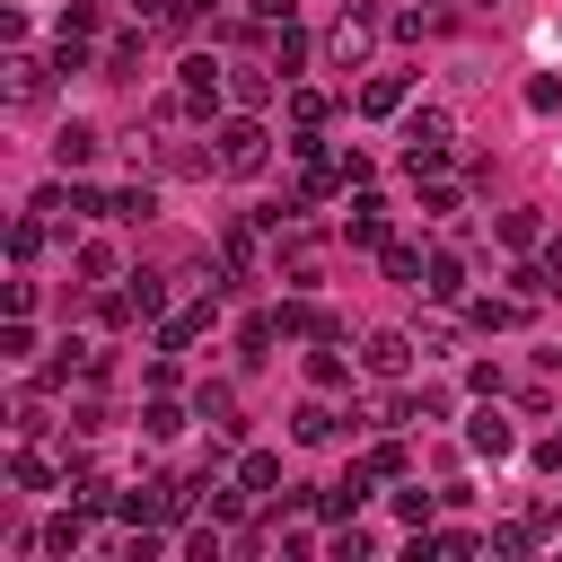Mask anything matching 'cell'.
Masks as SVG:
<instances>
[{
  "label": "cell",
  "instance_id": "6da1fadb",
  "mask_svg": "<svg viewBox=\"0 0 562 562\" xmlns=\"http://www.w3.org/2000/svg\"><path fill=\"white\" fill-rule=\"evenodd\" d=\"M211 140H220V176H263V167H272V132H263V114H246V105L220 114Z\"/></svg>",
  "mask_w": 562,
  "mask_h": 562
},
{
  "label": "cell",
  "instance_id": "7a4b0ae2",
  "mask_svg": "<svg viewBox=\"0 0 562 562\" xmlns=\"http://www.w3.org/2000/svg\"><path fill=\"white\" fill-rule=\"evenodd\" d=\"M448 149H457V123H448V105H422V114H404V167H413V184H422V176H439V167H448Z\"/></svg>",
  "mask_w": 562,
  "mask_h": 562
},
{
  "label": "cell",
  "instance_id": "3957f363",
  "mask_svg": "<svg viewBox=\"0 0 562 562\" xmlns=\"http://www.w3.org/2000/svg\"><path fill=\"white\" fill-rule=\"evenodd\" d=\"M378 0H342V18L325 26V70H360L369 61V44H378Z\"/></svg>",
  "mask_w": 562,
  "mask_h": 562
},
{
  "label": "cell",
  "instance_id": "277c9868",
  "mask_svg": "<svg viewBox=\"0 0 562 562\" xmlns=\"http://www.w3.org/2000/svg\"><path fill=\"white\" fill-rule=\"evenodd\" d=\"M26 211H44L53 228H70V220H105V193H97V184H79V176L61 167L53 184H35V202H26Z\"/></svg>",
  "mask_w": 562,
  "mask_h": 562
},
{
  "label": "cell",
  "instance_id": "5b68a950",
  "mask_svg": "<svg viewBox=\"0 0 562 562\" xmlns=\"http://www.w3.org/2000/svg\"><path fill=\"white\" fill-rule=\"evenodd\" d=\"M53 70H61L53 53L9 44V61H0V97H9V105H44V97H53Z\"/></svg>",
  "mask_w": 562,
  "mask_h": 562
},
{
  "label": "cell",
  "instance_id": "8992f818",
  "mask_svg": "<svg viewBox=\"0 0 562 562\" xmlns=\"http://www.w3.org/2000/svg\"><path fill=\"white\" fill-rule=\"evenodd\" d=\"M176 97H184V114H220V105H228V61L184 53V61H176Z\"/></svg>",
  "mask_w": 562,
  "mask_h": 562
},
{
  "label": "cell",
  "instance_id": "52a82bcc",
  "mask_svg": "<svg viewBox=\"0 0 562 562\" xmlns=\"http://www.w3.org/2000/svg\"><path fill=\"white\" fill-rule=\"evenodd\" d=\"M272 325H281V342H342V316L316 307V299H299V290L272 307Z\"/></svg>",
  "mask_w": 562,
  "mask_h": 562
},
{
  "label": "cell",
  "instance_id": "ba28073f",
  "mask_svg": "<svg viewBox=\"0 0 562 562\" xmlns=\"http://www.w3.org/2000/svg\"><path fill=\"white\" fill-rule=\"evenodd\" d=\"M211 325H220V290H202L193 307H167V316H158V351H184V342H202Z\"/></svg>",
  "mask_w": 562,
  "mask_h": 562
},
{
  "label": "cell",
  "instance_id": "9c48e42d",
  "mask_svg": "<svg viewBox=\"0 0 562 562\" xmlns=\"http://www.w3.org/2000/svg\"><path fill=\"white\" fill-rule=\"evenodd\" d=\"M413 351H422V342H413V334H404V325H378V334H369V342H360V369H369V378H386V386H395V378H404V369H413Z\"/></svg>",
  "mask_w": 562,
  "mask_h": 562
},
{
  "label": "cell",
  "instance_id": "30bf717a",
  "mask_svg": "<svg viewBox=\"0 0 562 562\" xmlns=\"http://www.w3.org/2000/svg\"><path fill=\"white\" fill-rule=\"evenodd\" d=\"M465 448H474V457H492V465H501V457H518V430H509L501 395H483V404H474V422H465Z\"/></svg>",
  "mask_w": 562,
  "mask_h": 562
},
{
  "label": "cell",
  "instance_id": "8fae6325",
  "mask_svg": "<svg viewBox=\"0 0 562 562\" xmlns=\"http://www.w3.org/2000/svg\"><path fill=\"white\" fill-rule=\"evenodd\" d=\"M307 53H316V44H307V26H299V18H281V26H263V61H272L281 79H299V70H307Z\"/></svg>",
  "mask_w": 562,
  "mask_h": 562
},
{
  "label": "cell",
  "instance_id": "7c38bea8",
  "mask_svg": "<svg viewBox=\"0 0 562 562\" xmlns=\"http://www.w3.org/2000/svg\"><path fill=\"white\" fill-rule=\"evenodd\" d=\"M272 88H281V70H272V61H228V105L263 114V105H272Z\"/></svg>",
  "mask_w": 562,
  "mask_h": 562
},
{
  "label": "cell",
  "instance_id": "4fadbf2b",
  "mask_svg": "<svg viewBox=\"0 0 562 562\" xmlns=\"http://www.w3.org/2000/svg\"><path fill=\"white\" fill-rule=\"evenodd\" d=\"M9 483H18V492H53V483H70V465H53L35 439H18V448H9Z\"/></svg>",
  "mask_w": 562,
  "mask_h": 562
},
{
  "label": "cell",
  "instance_id": "5bb4252c",
  "mask_svg": "<svg viewBox=\"0 0 562 562\" xmlns=\"http://www.w3.org/2000/svg\"><path fill=\"white\" fill-rule=\"evenodd\" d=\"M422 299H439V307H457V299H465V255H448V246H430V263H422Z\"/></svg>",
  "mask_w": 562,
  "mask_h": 562
},
{
  "label": "cell",
  "instance_id": "9a60e30c",
  "mask_svg": "<svg viewBox=\"0 0 562 562\" xmlns=\"http://www.w3.org/2000/svg\"><path fill=\"white\" fill-rule=\"evenodd\" d=\"M465 325H474V334H509V325H527V299H518V290H492V299H465Z\"/></svg>",
  "mask_w": 562,
  "mask_h": 562
},
{
  "label": "cell",
  "instance_id": "2e32d148",
  "mask_svg": "<svg viewBox=\"0 0 562 562\" xmlns=\"http://www.w3.org/2000/svg\"><path fill=\"white\" fill-rule=\"evenodd\" d=\"M342 422H351V413H334L325 395H307V404L290 413V439H299V448H325V439H342Z\"/></svg>",
  "mask_w": 562,
  "mask_h": 562
},
{
  "label": "cell",
  "instance_id": "e0dca14e",
  "mask_svg": "<svg viewBox=\"0 0 562 562\" xmlns=\"http://www.w3.org/2000/svg\"><path fill=\"white\" fill-rule=\"evenodd\" d=\"M88 518H97V509H79V501L53 509V518L35 527V553H79V544H88Z\"/></svg>",
  "mask_w": 562,
  "mask_h": 562
},
{
  "label": "cell",
  "instance_id": "ac0fdd59",
  "mask_svg": "<svg viewBox=\"0 0 562 562\" xmlns=\"http://www.w3.org/2000/svg\"><path fill=\"white\" fill-rule=\"evenodd\" d=\"M342 237H351V246H386V237H395V228H386V202H378L369 184L351 193V220H342Z\"/></svg>",
  "mask_w": 562,
  "mask_h": 562
},
{
  "label": "cell",
  "instance_id": "d6986e66",
  "mask_svg": "<svg viewBox=\"0 0 562 562\" xmlns=\"http://www.w3.org/2000/svg\"><path fill=\"white\" fill-rule=\"evenodd\" d=\"M70 272H79V281H88V290H114V281H132V272H123V255H114V246H105V237H88V246H79V255H70Z\"/></svg>",
  "mask_w": 562,
  "mask_h": 562
},
{
  "label": "cell",
  "instance_id": "ffe728a7",
  "mask_svg": "<svg viewBox=\"0 0 562 562\" xmlns=\"http://www.w3.org/2000/svg\"><path fill=\"white\" fill-rule=\"evenodd\" d=\"M193 18H202L193 0H132V26H140V35H184Z\"/></svg>",
  "mask_w": 562,
  "mask_h": 562
},
{
  "label": "cell",
  "instance_id": "44dd1931",
  "mask_svg": "<svg viewBox=\"0 0 562 562\" xmlns=\"http://www.w3.org/2000/svg\"><path fill=\"white\" fill-rule=\"evenodd\" d=\"M97 149H105V140H97L88 123H61V132H53V167H70V176H79V167H97Z\"/></svg>",
  "mask_w": 562,
  "mask_h": 562
},
{
  "label": "cell",
  "instance_id": "7402d4cb",
  "mask_svg": "<svg viewBox=\"0 0 562 562\" xmlns=\"http://www.w3.org/2000/svg\"><path fill=\"white\" fill-rule=\"evenodd\" d=\"M105 220H123V228L158 220V184H114V193H105Z\"/></svg>",
  "mask_w": 562,
  "mask_h": 562
},
{
  "label": "cell",
  "instance_id": "603a6c76",
  "mask_svg": "<svg viewBox=\"0 0 562 562\" xmlns=\"http://www.w3.org/2000/svg\"><path fill=\"white\" fill-rule=\"evenodd\" d=\"M422 263H430V255H422L413 237H386V246H378V272H386V281H404V290H422Z\"/></svg>",
  "mask_w": 562,
  "mask_h": 562
},
{
  "label": "cell",
  "instance_id": "cb8c5ba5",
  "mask_svg": "<svg viewBox=\"0 0 562 562\" xmlns=\"http://www.w3.org/2000/svg\"><path fill=\"white\" fill-rule=\"evenodd\" d=\"M307 386H316V395H342V386H351V360H342V342H316V351H307Z\"/></svg>",
  "mask_w": 562,
  "mask_h": 562
},
{
  "label": "cell",
  "instance_id": "d4e9b609",
  "mask_svg": "<svg viewBox=\"0 0 562 562\" xmlns=\"http://www.w3.org/2000/svg\"><path fill=\"white\" fill-rule=\"evenodd\" d=\"M237 483H246L255 501H263V492H281V457H272V448H237Z\"/></svg>",
  "mask_w": 562,
  "mask_h": 562
},
{
  "label": "cell",
  "instance_id": "484cf974",
  "mask_svg": "<svg viewBox=\"0 0 562 562\" xmlns=\"http://www.w3.org/2000/svg\"><path fill=\"white\" fill-rule=\"evenodd\" d=\"M386 501H395V518H404V527H430V518H439V501H448V492H422V483H413V474H404V483H395V492H386Z\"/></svg>",
  "mask_w": 562,
  "mask_h": 562
},
{
  "label": "cell",
  "instance_id": "4316f807",
  "mask_svg": "<svg viewBox=\"0 0 562 562\" xmlns=\"http://www.w3.org/2000/svg\"><path fill=\"white\" fill-rule=\"evenodd\" d=\"M404 105V70H369L360 79V114H395Z\"/></svg>",
  "mask_w": 562,
  "mask_h": 562
},
{
  "label": "cell",
  "instance_id": "83f0119b",
  "mask_svg": "<svg viewBox=\"0 0 562 562\" xmlns=\"http://www.w3.org/2000/svg\"><path fill=\"white\" fill-rule=\"evenodd\" d=\"M325 114H334V97L299 79V88H290V132H325Z\"/></svg>",
  "mask_w": 562,
  "mask_h": 562
},
{
  "label": "cell",
  "instance_id": "f1b7e54d",
  "mask_svg": "<svg viewBox=\"0 0 562 562\" xmlns=\"http://www.w3.org/2000/svg\"><path fill=\"white\" fill-rule=\"evenodd\" d=\"M44 228H53L44 211H18V220H9V263H35V255H44Z\"/></svg>",
  "mask_w": 562,
  "mask_h": 562
},
{
  "label": "cell",
  "instance_id": "f546056e",
  "mask_svg": "<svg viewBox=\"0 0 562 562\" xmlns=\"http://www.w3.org/2000/svg\"><path fill=\"white\" fill-rule=\"evenodd\" d=\"M422 211H430V220H457V211H465V193L448 184V167H439V176H422Z\"/></svg>",
  "mask_w": 562,
  "mask_h": 562
},
{
  "label": "cell",
  "instance_id": "4dcf8cb0",
  "mask_svg": "<svg viewBox=\"0 0 562 562\" xmlns=\"http://www.w3.org/2000/svg\"><path fill=\"white\" fill-rule=\"evenodd\" d=\"M492 237H501V246H518V255H527V246H536V237H544V220H536V211H501V220H492Z\"/></svg>",
  "mask_w": 562,
  "mask_h": 562
},
{
  "label": "cell",
  "instance_id": "1f68e13d",
  "mask_svg": "<svg viewBox=\"0 0 562 562\" xmlns=\"http://www.w3.org/2000/svg\"><path fill=\"white\" fill-rule=\"evenodd\" d=\"M132 307H140V325H158L167 316V272H132Z\"/></svg>",
  "mask_w": 562,
  "mask_h": 562
},
{
  "label": "cell",
  "instance_id": "d6a6232c",
  "mask_svg": "<svg viewBox=\"0 0 562 562\" xmlns=\"http://www.w3.org/2000/svg\"><path fill=\"white\" fill-rule=\"evenodd\" d=\"M88 316H97V325H140L132 290H88Z\"/></svg>",
  "mask_w": 562,
  "mask_h": 562
},
{
  "label": "cell",
  "instance_id": "836d02e7",
  "mask_svg": "<svg viewBox=\"0 0 562 562\" xmlns=\"http://www.w3.org/2000/svg\"><path fill=\"white\" fill-rule=\"evenodd\" d=\"M140 430H149V439H176V430H184V404H176V395H149V404H140Z\"/></svg>",
  "mask_w": 562,
  "mask_h": 562
},
{
  "label": "cell",
  "instance_id": "e575fe53",
  "mask_svg": "<svg viewBox=\"0 0 562 562\" xmlns=\"http://www.w3.org/2000/svg\"><path fill=\"white\" fill-rule=\"evenodd\" d=\"M140 44H149L140 26H132V35H114V44H105V79H132V70H140Z\"/></svg>",
  "mask_w": 562,
  "mask_h": 562
},
{
  "label": "cell",
  "instance_id": "d590c367",
  "mask_svg": "<svg viewBox=\"0 0 562 562\" xmlns=\"http://www.w3.org/2000/svg\"><path fill=\"white\" fill-rule=\"evenodd\" d=\"M0 360H35V316H9L0 325Z\"/></svg>",
  "mask_w": 562,
  "mask_h": 562
},
{
  "label": "cell",
  "instance_id": "8d00e7d4",
  "mask_svg": "<svg viewBox=\"0 0 562 562\" xmlns=\"http://www.w3.org/2000/svg\"><path fill=\"white\" fill-rule=\"evenodd\" d=\"M369 465H378L386 483H404V474H413V457H404V439H369Z\"/></svg>",
  "mask_w": 562,
  "mask_h": 562
},
{
  "label": "cell",
  "instance_id": "74e56055",
  "mask_svg": "<svg viewBox=\"0 0 562 562\" xmlns=\"http://www.w3.org/2000/svg\"><path fill=\"white\" fill-rule=\"evenodd\" d=\"M536 536H544V527H536V518H501V527H492V553H527V544H536Z\"/></svg>",
  "mask_w": 562,
  "mask_h": 562
},
{
  "label": "cell",
  "instance_id": "f35d334b",
  "mask_svg": "<svg viewBox=\"0 0 562 562\" xmlns=\"http://www.w3.org/2000/svg\"><path fill=\"white\" fill-rule=\"evenodd\" d=\"M439 553H457V562H474V553H492V536H474V527H439Z\"/></svg>",
  "mask_w": 562,
  "mask_h": 562
},
{
  "label": "cell",
  "instance_id": "ab89813d",
  "mask_svg": "<svg viewBox=\"0 0 562 562\" xmlns=\"http://www.w3.org/2000/svg\"><path fill=\"white\" fill-rule=\"evenodd\" d=\"M553 105H562V79L536 70V79H527V114H553Z\"/></svg>",
  "mask_w": 562,
  "mask_h": 562
},
{
  "label": "cell",
  "instance_id": "60d3db41",
  "mask_svg": "<svg viewBox=\"0 0 562 562\" xmlns=\"http://www.w3.org/2000/svg\"><path fill=\"white\" fill-rule=\"evenodd\" d=\"M334 158H342V184H351V193L378 184V158H369V149H334Z\"/></svg>",
  "mask_w": 562,
  "mask_h": 562
},
{
  "label": "cell",
  "instance_id": "b9f144b4",
  "mask_svg": "<svg viewBox=\"0 0 562 562\" xmlns=\"http://www.w3.org/2000/svg\"><path fill=\"white\" fill-rule=\"evenodd\" d=\"M325 553H334V562H360V553H369V536H360V518H342V527H334V544H325Z\"/></svg>",
  "mask_w": 562,
  "mask_h": 562
},
{
  "label": "cell",
  "instance_id": "7bdbcfd3",
  "mask_svg": "<svg viewBox=\"0 0 562 562\" xmlns=\"http://www.w3.org/2000/svg\"><path fill=\"white\" fill-rule=\"evenodd\" d=\"M97 18H105V9H97V0H70V9H61V26H53V35H97Z\"/></svg>",
  "mask_w": 562,
  "mask_h": 562
},
{
  "label": "cell",
  "instance_id": "ee69618b",
  "mask_svg": "<svg viewBox=\"0 0 562 562\" xmlns=\"http://www.w3.org/2000/svg\"><path fill=\"white\" fill-rule=\"evenodd\" d=\"M536 465H544V474H562V430H553V439H536Z\"/></svg>",
  "mask_w": 562,
  "mask_h": 562
},
{
  "label": "cell",
  "instance_id": "f6af8a7d",
  "mask_svg": "<svg viewBox=\"0 0 562 562\" xmlns=\"http://www.w3.org/2000/svg\"><path fill=\"white\" fill-rule=\"evenodd\" d=\"M544 536H562V509H553V518H544Z\"/></svg>",
  "mask_w": 562,
  "mask_h": 562
},
{
  "label": "cell",
  "instance_id": "bcb514c9",
  "mask_svg": "<svg viewBox=\"0 0 562 562\" xmlns=\"http://www.w3.org/2000/svg\"><path fill=\"white\" fill-rule=\"evenodd\" d=\"M474 9H501V0H474Z\"/></svg>",
  "mask_w": 562,
  "mask_h": 562
}]
</instances>
